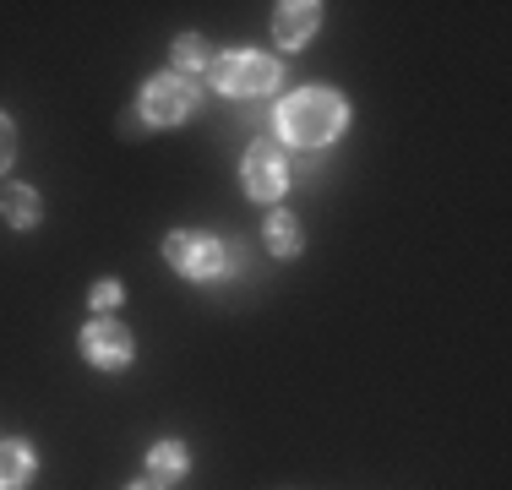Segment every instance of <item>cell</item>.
<instances>
[{
  "mask_svg": "<svg viewBox=\"0 0 512 490\" xmlns=\"http://www.w3.org/2000/svg\"><path fill=\"white\" fill-rule=\"evenodd\" d=\"M197 109H202V88L180 71H158L142 88V120L148 126H186Z\"/></svg>",
  "mask_w": 512,
  "mask_h": 490,
  "instance_id": "obj_4",
  "label": "cell"
},
{
  "mask_svg": "<svg viewBox=\"0 0 512 490\" xmlns=\"http://www.w3.org/2000/svg\"><path fill=\"white\" fill-rule=\"evenodd\" d=\"M164 262L175 267L180 278H191V284H218V278L235 273V267H229V245L202 235V229H169L164 235Z\"/></svg>",
  "mask_w": 512,
  "mask_h": 490,
  "instance_id": "obj_2",
  "label": "cell"
},
{
  "mask_svg": "<svg viewBox=\"0 0 512 490\" xmlns=\"http://www.w3.org/2000/svg\"><path fill=\"white\" fill-rule=\"evenodd\" d=\"M17 164V120L11 115H0V175Z\"/></svg>",
  "mask_w": 512,
  "mask_h": 490,
  "instance_id": "obj_14",
  "label": "cell"
},
{
  "mask_svg": "<svg viewBox=\"0 0 512 490\" xmlns=\"http://www.w3.org/2000/svg\"><path fill=\"white\" fill-rule=\"evenodd\" d=\"M126 490H164V485H158V480H131Z\"/></svg>",
  "mask_w": 512,
  "mask_h": 490,
  "instance_id": "obj_15",
  "label": "cell"
},
{
  "mask_svg": "<svg viewBox=\"0 0 512 490\" xmlns=\"http://www.w3.org/2000/svg\"><path fill=\"white\" fill-rule=\"evenodd\" d=\"M169 55H175V71H180V77H191V82H197V71H213L218 49L207 44L202 33H180V39L169 44Z\"/></svg>",
  "mask_w": 512,
  "mask_h": 490,
  "instance_id": "obj_12",
  "label": "cell"
},
{
  "mask_svg": "<svg viewBox=\"0 0 512 490\" xmlns=\"http://www.w3.org/2000/svg\"><path fill=\"white\" fill-rule=\"evenodd\" d=\"M0 218H6V224L17 229V235H28V229L44 218L39 191H33V186H0Z\"/></svg>",
  "mask_w": 512,
  "mask_h": 490,
  "instance_id": "obj_9",
  "label": "cell"
},
{
  "mask_svg": "<svg viewBox=\"0 0 512 490\" xmlns=\"http://www.w3.org/2000/svg\"><path fill=\"white\" fill-rule=\"evenodd\" d=\"M213 88L224 98H262L278 88V77H284V66H278V55H262V49H229V55L213 60Z\"/></svg>",
  "mask_w": 512,
  "mask_h": 490,
  "instance_id": "obj_3",
  "label": "cell"
},
{
  "mask_svg": "<svg viewBox=\"0 0 512 490\" xmlns=\"http://www.w3.org/2000/svg\"><path fill=\"white\" fill-rule=\"evenodd\" d=\"M262 235H267V251H273L278 262H295V256L306 251V229H300V218H295V213H284V207H278V213L267 218Z\"/></svg>",
  "mask_w": 512,
  "mask_h": 490,
  "instance_id": "obj_11",
  "label": "cell"
},
{
  "mask_svg": "<svg viewBox=\"0 0 512 490\" xmlns=\"http://www.w3.org/2000/svg\"><path fill=\"white\" fill-rule=\"evenodd\" d=\"M120 300H126V289H120L115 278H99V284L88 289V311H93V316H109V311H120Z\"/></svg>",
  "mask_w": 512,
  "mask_h": 490,
  "instance_id": "obj_13",
  "label": "cell"
},
{
  "mask_svg": "<svg viewBox=\"0 0 512 490\" xmlns=\"http://www.w3.org/2000/svg\"><path fill=\"white\" fill-rule=\"evenodd\" d=\"M349 126V98L333 88H300L278 104V137L295 147H327Z\"/></svg>",
  "mask_w": 512,
  "mask_h": 490,
  "instance_id": "obj_1",
  "label": "cell"
},
{
  "mask_svg": "<svg viewBox=\"0 0 512 490\" xmlns=\"http://www.w3.org/2000/svg\"><path fill=\"white\" fill-rule=\"evenodd\" d=\"M77 349L93 371H126V365L137 360V338H131V327L115 322V316H93V322L82 327Z\"/></svg>",
  "mask_w": 512,
  "mask_h": 490,
  "instance_id": "obj_5",
  "label": "cell"
},
{
  "mask_svg": "<svg viewBox=\"0 0 512 490\" xmlns=\"http://www.w3.org/2000/svg\"><path fill=\"white\" fill-rule=\"evenodd\" d=\"M240 186H246V196H256V202H278V196L289 191V158L278 142H251L246 158H240Z\"/></svg>",
  "mask_w": 512,
  "mask_h": 490,
  "instance_id": "obj_6",
  "label": "cell"
},
{
  "mask_svg": "<svg viewBox=\"0 0 512 490\" xmlns=\"http://www.w3.org/2000/svg\"><path fill=\"white\" fill-rule=\"evenodd\" d=\"M191 474V452H186V441H153L148 447V480L158 485H175V480H186Z\"/></svg>",
  "mask_w": 512,
  "mask_h": 490,
  "instance_id": "obj_10",
  "label": "cell"
},
{
  "mask_svg": "<svg viewBox=\"0 0 512 490\" xmlns=\"http://www.w3.org/2000/svg\"><path fill=\"white\" fill-rule=\"evenodd\" d=\"M33 474H39V452H33V441H22V436L0 441V490H28Z\"/></svg>",
  "mask_w": 512,
  "mask_h": 490,
  "instance_id": "obj_8",
  "label": "cell"
},
{
  "mask_svg": "<svg viewBox=\"0 0 512 490\" xmlns=\"http://www.w3.org/2000/svg\"><path fill=\"white\" fill-rule=\"evenodd\" d=\"M322 28V6L316 0H289V6L273 11V39L278 49H306Z\"/></svg>",
  "mask_w": 512,
  "mask_h": 490,
  "instance_id": "obj_7",
  "label": "cell"
}]
</instances>
